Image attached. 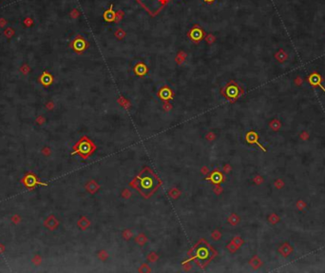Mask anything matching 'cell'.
<instances>
[{"mask_svg": "<svg viewBox=\"0 0 325 273\" xmlns=\"http://www.w3.org/2000/svg\"><path fill=\"white\" fill-rule=\"evenodd\" d=\"M162 92H164V94L161 93V97H162V98H169V96H170V94H171L170 91L167 90V89H164V90L162 91Z\"/></svg>", "mask_w": 325, "mask_h": 273, "instance_id": "obj_6", "label": "cell"}, {"mask_svg": "<svg viewBox=\"0 0 325 273\" xmlns=\"http://www.w3.org/2000/svg\"><path fill=\"white\" fill-rule=\"evenodd\" d=\"M190 37L191 39H193L194 41H199L203 37V31H201L200 29H193L191 31H190Z\"/></svg>", "mask_w": 325, "mask_h": 273, "instance_id": "obj_2", "label": "cell"}, {"mask_svg": "<svg viewBox=\"0 0 325 273\" xmlns=\"http://www.w3.org/2000/svg\"><path fill=\"white\" fill-rule=\"evenodd\" d=\"M135 72L138 75H143V74H144L145 72H147V67H145L144 65H143V64H139L138 66L135 68Z\"/></svg>", "mask_w": 325, "mask_h": 273, "instance_id": "obj_4", "label": "cell"}, {"mask_svg": "<svg viewBox=\"0 0 325 273\" xmlns=\"http://www.w3.org/2000/svg\"><path fill=\"white\" fill-rule=\"evenodd\" d=\"M205 1H206V2H212V1H214V0H205Z\"/></svg>", "mask_w": 325, "mask_h": 273, "instance_id": "obj_7", "label": "cell"}, {"mask_svg": "<svg viewBox=\"0 0 325 273\" xmlns=\"http://www.w3.org/2000/svg\"><path fill=\"white\" fill-rule=\"evenodd\" d=\"M73 47H74V49H75L76 51H82V50H84V49L86 48V44H85L84 40H82V39H77V40L74 41Z\"/></svg>", "mask_w": 325, "mask_h": 273, "instance_id": "obj_3", "label": "cell"}, {"mask_svg": "<svg viewBox=\"0 0 325 273\" xmlns=\"http://www.w3.org/2000/svg\"><path fill=\"white\" fill-rule=\"evenodd\" d=\"M227 93H228L229 96L233 97V96H236V95H237L238 92H237V89L235 88V87H231V88H229V89L227 90Z\"/></svg>", "mask_w": 325, "mask_h": 273, "instance_id": "obj_5", "label": "cell"}, {"mask_svg": "<svg viewBox=\"0 0 325 273\" xmlns=\"http://www.w3.org/2000/svg\"><path fill=\"white\" fill-rule=\"evenodd\" d=\"M112 8H113V6L111 5L109 7V9L108 10H106L105 14H104V18H105L106 21H108V22H111V21H113L115 19V17H116V14L113 12Z\"/></svg>", "mask_w": 325, "mask_h": 273, "instance_id": "obj_1", "label": "cell"}]
</instances>
